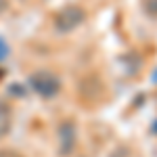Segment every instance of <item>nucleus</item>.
Listing matches in <instances>:
<instances>
[{"label":"nucleus","mask_w":157,"mask_h":157,"mask_svg":"<svg viewBox=\"0 0 157 157\" xmlns=\"http://www.w3.org/2000/svg\"><path fill=\"white\" fill-rule=\"evenodd\" d=\"M86 21V11L80 4H65L52 17V27L59 34H69Z\"/></svg>","instance_id":"obj_1"},{"label":"nucleus","mask_w":157,"mask_h":157,"mask_svg":"<svg viewBox=\"0 0 157 157\" xmlns=\"http://www.w3.org/2000/svg\"><path fill=\"white\" fill-rule=\"evenodd\" d=\"M27 82H29V88L42 98H52L61 92V80L52 71H46V69L34 71Z\"/></svg>","instance_id":"obj_2"},{"label":"nucleus","mask_w":157,"mask_h":157,"mask_svg":"<svg viewBox=\"0 0 157 157\" xmlns=\"http://www.w3.org/2000/svg\"><path fill=\"white\" fill-rule=\"evenodd\" d=\"M78 145V132H75V121L63 120L57 128V149L61 157H69L75 151Z\"/></svg>","instance_id":"obj_3"},{"label":"nucleus","mask_w":157,"mask_h":157,"mask_svg":"<svg viewBox=\"0 0 157 157\" xmlns=\"http://www.w3.org/2000/svg\"><path fill=\"white\" fill-rule=\"evenodd\" d=\"M11 109L6 103L0 101V138H4L6 134L11 132Z\"/></svg>","instance_id":"obj_4"},{"label":"nucleus","mask_w":157,"mask_h":157,"mask_svg":"<svg viewBox=\"0 0 157 157\" xmlns=\"http://www.w3.org/2000/svg\"><path fill=\"white\" fill-rule=\"evenodd\" d=\"M143 11H145L149 17L157 19V0H143Z\"/></svg>","instance_id":"obj_5"},{"label":"nucleus","mask_w":157,"mask_h":157,"mask_svg":"<svg viewBox=\"0 0 157 157\" xmlns=\"http://www.w3.org/2000/svg\"><path fill=\"white\" fill-rule=\"evenodd\" d=\"M0 157H23V153H19L17 149H0Z\"/></svg>","instance_id":"obj_6"},{"label":"nucleus","mask_w":157,"mask_h":157,"mask_svg":"<svg viewBox=\"0 0 157 157\" xmlns=\"http://www.w3.org/2000/svg\"><path fill=\"white\" fill-rule=\"evenodd\" d=\"M6 55H9V46H6V42L0 38V61L6 59Z\"/></svg>","instance_id":"obj_7"},{"label":"nucleus","mask_w":157,"mask_h":157,"mask_svg":"<svg viewBox=\"0 0 157 157\" xmlns=\"http://www.w3.org/2000/svg\"><path fill=\"white\" fill-rule=\"evenodd\" d=\"M9 9V0H0V15Z\"/></svg>","instance_id":"obj_8"},{"label":"nucleus","mask_w":157,"mask_h":157,"mask_svg":"<svg viewBox=\"0 0 157 157\" xmlns=\"http://www.w3.org/2000/svg\"><path fill=\"white\" fill-rule=\"evenodd\" d=\"M2 78H4V71H2V69H0V82H2Z\"/></svg>","instance_id":"obj_9"},{"label":"nucleus","mask_w":157,"mask_h":157,"mask_svg":"<svg viewBox=\"0 0 157 157\" xmlns=\"http://www.w3.org/2000/svg\"><path fill=\"white\" fill-rule=\"evenodd\" d=\"M153 132H155V134H157V121H155V126H153Z\"/></svg>","instance_id":"obj_10"}]
</instances>
